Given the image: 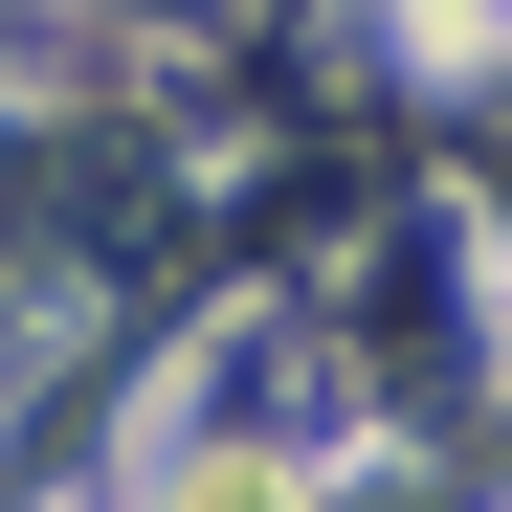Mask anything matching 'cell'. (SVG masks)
I'll list each match as a JSON object with an SVG mask.
<instances>
[{
    "instance_id": "1",
    "label": "cell",
    "mask_w": 512,
    "mask_h": 512,
    "mask_svg": "<svg viewBox=\"0 0 512 512\" xmlns=\"http://www.w3.org/2000/svg\"><path fill=\"white\" fill-rule=\"evenodd\" d=\"M156 512H312V468H290V446H201Z\"/></svg>"
}]
</instances>
